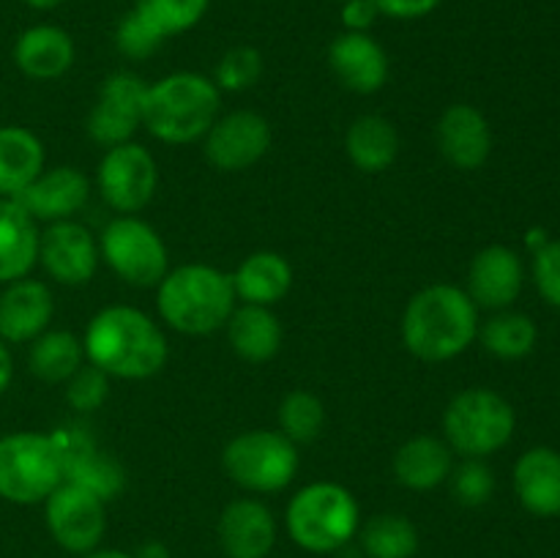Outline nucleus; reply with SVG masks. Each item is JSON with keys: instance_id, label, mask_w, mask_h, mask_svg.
<instances>
[{"instance_id": "f257e3e1", "label": "nucleus", "mask_w": 560, "mask_h": 558, "mask_svg": "<svg viewBox=\"0 0 560 558\" xmlns=\"http://www.w3.org/2000/svg\"><path fill=\"white\" fill-rule=\"evenodd\" d=\"M88 364L109 377L145 381L162 372L170 359V345L151 315L137 306L113 304L91 317L82 337Z\"/></svg>"}, {"instance_id": "f03ea898", "label": "nucleus", "mask_w": 560, "mask_h": 558, "mask_svg": "<svg viewBox=\"0 0 560 558\" xmlns=\"http://www.w3.org/2000/svg\"><path fill=\"white\" fill-rule=\"evenodd\" d=\"M479 337V306L463 288L438 282L419 290L402 315V342L416 359L448 361Z\"/></svg>"}, {"instance_id": "7ed1b4c3", "label": "nucleus", "mask_w": 560, "mask_h": 558, "mask_svg": "<svg viewBox=\"0 0 560 558\" xmlns=\"http://www.w3.org/2000/svg\"><path fill=\"white\" fill-rule=\"evenodd\" d=\"M222 91L211 77L197 71H175L148 85L142 126L167 146H189L202 140L219 118Z\"/></svg>"}, {"instance_id": "20e7f679", "label": "nucleus", "mask_w": 560, "mask_h": 558, "mask_svg": "<svg viewBox=\"0 0 560 558\" xmlns=\"http://www.w3.org/2000/svg\"><path fill=\"white\" fill-rule=\"evenodd\" d=\"M156 306L173 332L202 337L230 321L235 310L233 277L206 263L173 268L156 284Z\"/></svg>"}, {"instance_id": "39448f33", "label": "nucleus", "mask_w": 560, "mask_h": 558, "mask_svg": "<svg viewBox=\"0 0 560 558\" xmlns=\"http://www.w3.org/2000/svg\"><path fill=\"white\" fill-rule=\"evenodd\" d=\"M284 525L301 550L331 556L355 539L361 509L348 487L337 481H312L290 498Z\"/></svg>"}, {"instance_id": "423d86ee", "label": "nucleus", "mask_w": 560, "mask_h": 558, "mask_svg": "<svg viewBox=\"0 0 560 558\" xmlns=\"http://www.w3.org/2000/svg\"><path fill=\"white\" fill-rule=\"evenodd\" d=\"M517 416L512 403L492 388H465L443 414L446 443L465 460H485L501 452L514 435Z\"/></svg>"}, {"instance_id": "0eeeda50", "label": "nucleus", "mask_w": 560, "mask_h": 558, "mask_svg": "<svg viewBox=\"0 0 560 558\" xmlns=\"http://www.w3.org/2000/svg\"><path fill=\"white\" fill-rule=\"evenodd\" d=\"M63 481V460L49 432L0 438V498L20 507L44 503Z\"/></svg>"}, {"instance_id": "6e6552de", "label": "nucleus", "mask_w": 560, "mask_h": 558, "mask_svg": "<svg viewBox=\"0 0 560 558\" xmlns=\"http://www.w3.org/2000/svg\"><path fill=\"white\" fill-rule=\"evenodd\" d=\"M222 465L244 490L279 492L299 476V443L277 430L241 432L224 446Z\"/></svg>"}, {"instance_id": "1a4fd4ad", "label": "nucleus", "mask_w": 560, "mask_h": 558, "mask_svg": "<svg viewBox=\"0 0 560 558\" xmlns=\"http://www.w3.org/2000/svg\"><path fill=\"white\" fill-rule=\"evenodd\" d=\"M98 255L109 268L135 288H156L170 271L167 244L148 222L135 213L113 219L102 230Z\"/></svg>"}, {"instance_id": "9d476101", "label": "nucleus", "mask_w": 560, "mask_h": 558, "mask_svg": "<svg viewBox=\"0 0 560 558\" xmlns=\"http://www.w3.org/2000/svg\"><path fill=\"white\" fill-rule=\"evenodd\" d=\"M44 520L58 547L71 556H85L102 547L107 534V503L85 487L60 481L44 501Z\"/></svg>"}, {"instance_id": "9b49d317", "label": "nucleus", "mask_w": 560, "mask_h": 558, "mask_svg": "<svg viewBox=\"0 0 560 558\" xmlns=\"http://www.w3.org/2000/svg\"><path fill=\"white\" fill-rule=\"evenodd\" d=\"M98 195L113 211L137 213L153 200L159 184L156 159L140 142L107 148L96 170Z\"/></svg>"}, {"instance_id": "f8f14e48", "label": "nucleus", "mask_w": 560, "mask_h": 558, "mask_svg": "<svg viewBox=\"0 0 560 558\" xmlns=\"http://www.w3.org/2000/svg\"><path fill=\"white\" fill-rule=\"evenodd\" d=\"M63 460V481L80 485L102 498L104 503L118 498L126 487V470L115 457L96 446V438L82 425H66L49 432Z\"/></svg>"}, {"instance_id": "ddd939ff", "label": "nucleus", "mask_w": 560, "mask_h": 558, "mask_svg": "<svg viewBox=\"0 0 560 558\" xmlns=\"http://www.w3.org/2000/svg\"><path fill=\"white\" fill-rule=\"evenodd\" d=\"M148 82L135 71H115L102 82L98 102L88 115V135L104 148L131 142L135 131L142 126Z\"/></svg>"}, {"instance_id": "4468645a", "label": "nucleus", "mask_w": 560, "mask_h": 558, "mask_svg": "<svg viewBox=\"0 0 560 558\" xmlns=\"http://www.w3.org/2000/svg\"><path fill=\"white\" fill-rule=\"evenodd\" d=\"M271 148V124L255 109H235L217 118L202 137L206 159L222 173H238L260 162Z\"/></svg>"}, {"instance_id": "2eb2a0df", "label": "nucleus", "mask_w": 560, "mask_h": 558, "mask_svg": "<svg viewBox=\"0 0 560 558\" xmlns=\"http://www.w3.org/2000/svg\"><path fill=\"white\" fill-rule=\"evenodd\" d=\"M98 244L85 224L74 219L52 222L42 235H38V263L44 271L66 288H80L88 284L96 274Z\"/></svg>"}, {"instance_id": "dca6fc26", "label": "nucleus", "mask_w": 560, "mask_h": 558, "mask_svg": "<svg viewBox=\"0 0 560 558\" xmlns=\"http://www.w3.org/2000/svg\"><path fill=\"white\" fill-rule=\"evenodd\" d=\"M91 197V181L82 170L63 164V167L42 170L20 195L14 197L36 222H63L77 211H82Z\"/></svg>"}, {"instance_id": "f3484780", "label": "nucleus", "mask_w": 560, "mask_h": 558, "mask_svg": "<svg viewBox=\"0 0 560 558\" xmlns=\"http://www.w3.org/2000/svg\"><path fill=\"white\" fill-rule=\"evenodd\" d=\"M525 268L523 260L514 249L503 244L485 246L479 255L470 260L468 268V288L465 293L470 295L476 306L485 310H509L523 293Z\"/></svg>"}, {"instance_id": "a211bd4d", "label": "nucleus", "mask_w": 560, "mask_h": 558, "mask_svg": "<svg viewBox=\"0 0 560 558\" xmlns=\"http://www.w3.org/2000/svg\"><path fill=\"white\" fill-rule=\"evenodd\" d=\"M217 534L228 558H268L277 545V518L257 498H235L219 514Z\"/></svg>"}, {"instance_id": "6ab92c4d", "label": "nucleus", "mask_w": 560, "mask_h": 558, "mask_svg": "<svg viewBox=\"0 0 560 558\" xmlns=\"http://www.w3.org/2000/svg\"><path fill=\"white\" fill-rule=\"evenodd\" d=\"M328 63L337 80L353 93L370 96L388 82V55L370 33H339L328 47Z\"/></svg>"}, {"instance_id": "aec40b11", "label": "nucleus", "mask_w": 560, "mask_h": 558, "mask_svg": "<svg viewBox=\"0 0 560 558\" xmlns=\"http://www.w3.org/2000/svg\"><path fill=\"white\" fill-rule=\"evenodd\" d=\"M55 299L38 279H16L0 293V339L11 345L33 342L49 328Z\"/></svg>"}, {"instance_id": "412c9836", "label": "nucleus", "mask_w": 560, "mask_h": 558, "mask_svg": "<svg viewBox=\"0 0 560 558\" xmlns=\"http://www.w3.org/2000/svg\"><path fill=\"white\" fill-rule=\"evenodd\" d=\"M438 148L457 170H479L492 153L490 120L474 104H452L438 120Z\"/></svg>"}, {"instance_id": "4be33fe9", "label": "nucleus", "mask_w": 560, "mask_h": 558, "mask_svg": "<svg viewBox=\"0 0 560 558\" xmlns=\"http://www.w3.org/2000/svg\"><path fill=\"white\" fill-rule=\"evenodd\" d=\"M514 492L536 518H560V452L528 449L514 465Z\"/></svg>"}, {"instance_id": "5701e85b", "label": "nucleus", "mask_w": 560, "mask_h": 558, "mask_svg": "<svg viewBox=\"0 0 560 558\" xmlns=\"http://www.w3.org/2000/svg\"><path fill=\"white\" fill-rule=\"evenodd\" d=\"M14 63L31 80H58L74 63V38L58 25H33L14 42Z\"/></svg>"}, {"instance_id": "b1692460", "label": "nucleus", "mask_w": 560, "mask_h": 558, "mask_svg": "<svg viewBox=\"0 0 560 558\" xmlns=\"http://www.w3.org/2000/svg\"><path fill=\"white\" fill-rule=\"evenodd\" d=\"M38 222L14 200L0 197V284L25 279L38 263Z\"/></svg>"}, {"instance_id": "393cba45", "label": "nucleus", "mask_w": 560, "mask_h": 558, "mask_svg": "<svg viewBox=\"0 0 560 558\" xmlns=\"http://www.w3.org/2000/svg\"><path fill=\"white\" fill-rule=\"evenodd\" d=\"M454 470V449L443 438L416 435L394 454V476L402 487L427 492L448 481Z\"/></svg>"}, {"instance_id": "a878e982", "label": "nucleus", "mask_w": 560, "mask_h": 558, "mask_svg": "<svg viewBox=\"0 0 560 558\" xmlns=\"http://www.w3.org/2000/svg\"><path fill=\"white\" fill-rule=\"evenodd\" d=\"M230 277H233L235 299H241L244 304L273 306L288 295L290 284H293V268L279 252L262 249L252 252Z\"/></svg>"}, {"instance_id": "bb28decb", "label": "nucleus", "mask_w": 560, "mask_h": 558, "mask_svg": "<svg viewBox=\"0 0 560 558\" xmlns=\"http://www.w3.org/2000/svg\"><path fill=\"white\" fill-rule=\"evenodd\" d=\"M224 326H228V339L235 353L252 364L271 361L282 348V323L273 315L271 306H235Z\"/></svg>"}, {"instance_id": "cd10ccee", "label": "nucleus", "mask_w": 560, "mask_h": 558, "mask_svg": "<svg viewBox=\"0 0 560 558\" xmlns=\"http://www.w3.org/2000/svg\"><path fill=\"white\" fill-rule=\"evenodd\" d=\"M44 170V142L25 126H0V197H16Z\"/></svg>"}, {"instance_id": "c85d7f7f", "label": "nucleus", "mask_w": 560, "mask_h": 558, "mask_svg": "<svg viewBox=\"0 0 560 558\" xmlns=\"http://www.w3.org/2000/svg\"><path fill=\"white\" fill-rule=\"evenodd\" d=\"M350 162L364 173H383L394 164L399 153V135L394 124L383 115H361L350 124L345 135Z\"/></svg>"}, {"instance_id": "c756f323", "label": "nucleus", "mask_w": 560, "mask_h": 558, "mask_svg": "<svg viewBox=\"0 0 560 558\" xmlns=\"http://www.w3.org/2000/svg\"><path fill=\"white\" fill-rule=\"evenodd\" d=\"M82 359H85L82 339L63 328H52V332L47 328L33 339L27 350V367L44 383H66L80 370Z\"/></svg>"}, {"instance_id": "7c9ffc66", "label": "nucleus", "mask_w": 560, "mask_h": 558, "mask_svg": "<svg viewBox=\"0 0 560 558\" xmlns=\"http://www.w3.org/2000/svg\"><path fill=\"white\" fill-rule=\"evenodd\" d=\"M355 539L366 558H413L419 553V531L405 514H372Z\"/></svg>"}, {"instance_id": "2f4dec72", "label": "nucleus", "mask_w": 560, "mask_h": 558, "mask_svg": "<svg viewBox=\"0 0 560 558\" xmlns=\"http://www.w3.org/2000/svg\"><path fill=\"white\" fill-rule=\"evenodd\" d=\"M479 337L487 353L514 361L525 359L536 348L539 328H536L534 317L523 315V312L498 310L485 326H479Z\"/></svg>"}, {"instance_id": "473e14b6", "label": "nucleus", "mask_w": 560, "mask_h": 558, "mask_svg": "<svg viewBox=\"0 0 560 558\" xmlns=\"http://www.w3.org/2000/svg\"><path fill=\"white\" fill-rule=\"evenodd\" d=\"M211 0H137L135 11L167 42L200 25Z\"/></svg>"}, {"instance_id": "72a5a7b5", "label": "nucleus", "mask_w": 560, "mask_h": 558, "mask_svg": "<svg viewBox=\"0 0 560 558\" xmlns=\"http://www.w3.org/2000/svg\"><path fill=\"white\" fill-rule=\"evenodd\" d=\"M323 425H326V405L317 394L299 388L279 405V427L293 443L315 441L323 432Z\"/></svg>"}, {"instance_id": "f704fd0d", "label": "nucleus", "mask_w": 560, "mask_h": 558, "mask_svg": "<svg viewBox=\"0 0 560 558\" xmlns=\"http://www.w3.org/2000/svg\"><path fill=\"white\" fill-rule=\"evenodd\" d=\"M260 77H262V55L257 53L255 47L241 44V47L228 49V53L219 58L211 80L219 91L241 93V91H249Z\"/></svg>"}, {"instance_id": "c9c22d12", "label": "nucleus", "mask_w": 560, "mask_h": 558, "mask_svg": "<svg viewBox=\"0 0 560 558\" xmlns=\"http://www.w3.org/2000/svg\"><path fill=\"white\" fill-rule=\"evenodd\" d=\"M452 496L463 507H485L495 492V474L485 460H465L452 470Z\"/></svg>"}, {"instance_id": "e433bc0d", "label": "nucleus", "mask_w": 560, "mask_h": 558, "mask_svg": "<svg viewBox=\"0 0 560 558\" xmlns=\"http://www.w3.org/2000/svg\"><path fill=\"white\" fill-rule=\"evenodd\" d=\"M162 44L164 38L135 9L120 16L118 27H115V47H118V53L124 58L145 60L151 55H156Z\"/></svg>"}, {"instance_id": "4c0bfd02", "label": "nucleus", "mask_w": 560, "mask_h": 558, "mask_svg": "<svg viewBox=\"0 0 560 558\" xmlns=\"http://www.w3.org/2000/svg\"><path fill=\"white\" fill-rule=\"evenodd\" d=\"M109 394V375H104L98 367L82 364L74 375L66 381V403L80 414H91L104 405Z\"/></svg>"}, {"instance_id": "58836bf2", "label": "nucleus", "mask_w": 560, "mask_h": 558, "mask_svg": "<svg viewBox=\"0 0 560 558\" xmlns=\"http://www.w3.org/2000/svg\"><path fill=\"white\" fill-rule=\"evenodd\" d=\"M534 282L541 299L560 310V241H547L534 252Z\"/></svg>"}, {"instance_id": "ea45409f", "label": "nucleus", "mask_w": 560, "mask_h": 558, "mask_svg": "<svg viewBox=\"0 0 560 558\" xmlns=\"http://www.w3.org/2000/svg\"><path fill=\"white\" fill-rule=\"evenodd\" d=\"M377 9V14L388 16V20H421V16H430L432 11L441 5V0H372Z\"/></svg>"}, {"instance_id": "a19ab883", "label": "nucleus", "mask_w": 560, "mask_h": 558, "mask_svg": "<svg viewBox=\"0 0 560 558\" xmlns=\"http://www.w3.org/2000/svg\"><path fill=\"white\" fill-rule=\"evenodd\" d=\"M377 9L372 0H342L339 9V20H342L345 31L353 33H370V27L377 22Z\"/></svg>"}, {"instance_id": "79ce46f5", "label": "nucleus", "mask_w": 560, "mask_h": 558, "mask_svg": "<svg viewBox=\"0 0 560 558\" xmlns=\"http://www.w3.org/2000/svg\"><path fill=\"white\" fill-rule=\"evenodd\" d=\"M11 377H14V359H11L9 345L0 339V394L11 386Z\"/></svg>"}, {"instance_id": "37998d69", "label": "nucleus", "mask_w": 560, "mask_h": 558, "mask_svg": "<svg viewBox=\"0 0 560 558\" xmlns=\"http://www.w3.org/2000/svg\"><path fill=\"white\" fill-rule=\"evenodd\" d=\"M135 558H170V547L164 542H145L140 550L135 553Z\"/></svg>"}, {"instance_id": "c03bdc74", "label": "nucleus", "mask_w": 560, "mask_h": 558, "mask_svg": "<svg viewBox=\"0 0 560 558\" xmlns=\"http://www.w3.org/2000/svg\"><path fill=\"white\" fill-rule=\"evenodd\" d=\"M77 558H135V553L115 550V547H96V550L85 553V556H77Z\"/></svg>"}, {"instance_id": "a18cd8bd", "label": "nucleus", "mask_w": 560, "mask_h": 558, "mask_svg": "<svg viewBox=\"0 0 560 558\" xmlns=\"http://www.w3.org/2000/svg\"><path fill=\"white\" fill-rule=\"evenodd\" d=\"M547 233L541 228H534V230H528V239H525V244H528V249L530 252H536V249H541V246L547 244Z\"/></svg>"}, {"instance_id": "49530a36", "label": "nucleus", "mask_w": 560, "mask_h": 558, "mask_svg": "<svg viewBox=\"0 0 560 558\" xmlns=\"http://www.w3.org/2000/svg\"><path fill=\"white\" fill-rule=\"evenodd\" d=\"M331 556L334 558H366L364 550H361L359 542H355V539L348 542V545H345V547H339V550L331 553Z\"/></svg>"}, {"instance_id": "de8ad7c7", "label": "nucleus", "mask_w": 560, "mask_h": 558, "mask_svg": "<svg viewBox=\"0 0 560 558\" xmlns=\"http://www.w3.org/2000/svg\"><path fill=\"white\" fill-rule=\"evenodd\" d=\"M25 5H31L33 11H52L58 9V5H63L66 0H22Z\"/></svg>"}, {"instance_id": "09e8293b", "label": "nucleus", "mask_w": 560, "mask_h": 558, "mask_svg": "<svg viewBox=\"0 0 560 558\" xmlns=\"http://www.w3.org/2000/svg\"><path fill=\"white\" fill-rule=\"evenodd\" d=\"M339 3H342V0H339Z\"/></svg>"}]
</instances>
